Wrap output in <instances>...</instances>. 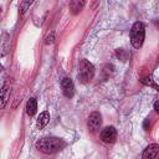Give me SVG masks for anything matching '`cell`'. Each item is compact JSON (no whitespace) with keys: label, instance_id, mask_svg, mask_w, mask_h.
Instances as JSON below:
<instances>
[{"label":"cell","instance_id":"5","mask_svg":"<svg viewBox=\"0 0 159 159\" xmlns=\"http://www.w3.org/2000/svg\"><path fill=\"white\" fill-rule=\"evenodd\" d=\"M101 139L104 143H114L117 139V129L114 127H106L101 132Z\"/></svg>","mask_w":159,"mask_h":159},{"label":"cell","instance_id":"12","mask_svg":"<svg viewBox=\"0 0 159 159\" xmlns=\"http://www.w3.org/2000/svg\"><path fill=\"white\" fill-rule=\"evenodd\" d=\"M31 4H32V1H22V2H20V12L24 14Z\"/></svg>","mask_w":159,"mask_h":159},{"label":"cell","instance_id":"14","mask_svg":"<svg viewBox=\"0 0 159 159\" xmlns=\"http://www.w3.org/2000/svg\"><path fill=\"white\" fill-rule=\"evenodd\" d=\"M53 41H55V34H53V32H51V34L46 37V43H47V45H50V43H53Z\"/></svg>","mask_w":159,"mask_h":159},{"label":"cell","instance_id":"2","mask_svg":"<svg viewBox=\"0 0 159 159\" xmlns=\"http://www.w3.org/2000/svg\"><path fill=\"white\" fill-rule=\"evenodd\" d=\"M144 37H145V26L143 22L137 21L133 24L132 29H130V43L134 48H139L142 47L143 42H144Z\"/></svg>","mask_w":159,"mask_h":159},{"label":"cell","instance_id":"4","mask_svg":"<svg viewBox=\"0 0 159 159\" xmlns=\"http://www.w3.org/2000/svg\"><path fill=\"white\" fill-rule=\"evenodd\" d=\"M102 124V116L99 112H92L88 117V122H87V125H88V129L91 132H96L97 129H99Z\"/></svg>","mask_w":159,"mask_h":159},{"label":"cell","instance_id":"10","mask_svg":"<svg viewBox=\"0 0 159 159\" xmlns=\"http://www.w3.org/2000/svg\"><path fill=\"white\" fill-rule=\"evenodd\" d=\"M36 111H37V102L35 98H30L26 103V113L31 117L36 113Z\"/></svg>","mask_w":159,"mask_h":159},{"label":"cell","instance_id":"11","mask_svg":"<svg viewBox=\"0 0 159 159\" xmlns=\"http://www.w3.org/2000/svg\"><path fill=\"white\" fill-rule=\"evenodd\" d=\"M83 6H84V1H71L70 2V9L72 10L73 14L80 12Z\"/></svg>","mask_w":159,"mask_h":159},{"label":"cell","instance_id":"13","mask_svg":"<svg viewBox=\"0 0 159 159\" xmlns=\"http://www.w3.org/2000/svg\"><path fill=\"white\" fill-rule=\"evenodd\" d=\"M117 56H118V57H120V60H122V61H125V58H127V53H125L122 48L117 50Z\"/></svg>","mask_w":159,"mask_h":159},{"label":"cell","instance_id":"8","mask_svg":"<svg viewBox=\"0 0 159 159\" xmlns=\"http://www.w3.org/2000/svg\"><path fill=\"white\" fill-rule=\"evenodd\" d=\"M158 153H159V145L157 143H152L144 149L142 154V159H155Z\"/></svg>","mask_w":159,"mask_h":159},{"label":"cell","instance_id":"15","mask_svg":"<svg viewBox=\"0 0 159 159\" xmlns=\"http://www.w3.org/2000/svg\"><path fill=\"white\" fill-rule=\"evenodd\" d=\"M154 111L159 114V101H157V102L154 103Z\"/></svg>","mask_w":159,"mask_h":159},{"label":"cell","instance_id":"6","mask_svg":"<svg viewBox=\"0 0 159 159\" xmlns=\"http://www.w3.org/2000/svg\"><path fill=\"white\" fill-rule=\"evenodd\" d=\"M61 86H62V92H63V94H65L67 98H72L73 94H75V86H73L72 80L68 78V77H65V78L61 81Z\"/></svg>","mask_w":159,"mask_h":159},{"label":"cell","instance_id":"1","mask_svg":"<svg viewBox=\"0 0 159 159\" xmlns=\"http://www.w3.org/2000/svg\"><path fill=\"white\" fill-rule=\"evenodd\" d=\"M36 148L45 154H53L60 152L61 149H63V147L66 145L65 140L57 137H46V138H41L36 142Z\"/></svg>","mask_w":159,"mask_h":159},{"label":"cell","instance_id":"3","mask_svg":"<svg viewBox=\"0 0 159 159\" xmlns=\"http://www.w3.org/2000/svg\"><path fill=\"white\" fill-rule=\"evenodd\" d=\"M94 76V67L93 65L88 61V60H82L80 62V66H78V80L81 83H87L89 82Z\"/></svg>","mask_w":159,"mask_h":159},{"label":"cell","instance_id":"9","mask_svg":"<svg viewBox=\"0 0 159 159\" xmlns=\"http://www.w3.org/2000/svg\"><path fill=\"white\" fill-rule=\"evenodd\" d=\"M48 120H50V113H48L47 111H45V112H42V113H40V116L37 117V122H36V127H37L39 129H42V128H45V127L47 125V123H48Z\"/></svg>","mask_w":159,"mask_h":159},{"label":"cell","instance_id":"7","mask_svg":"<svg viewBox=\"0 0 159 159\" xmlns=\"http://www.w3.org/2000/svg\"><path fill=\"white\" fill-rule=\"evenodd\" d=\"M10 93H11V86L9 82H5L1 87V91H0V106L1 108H5L6 103L9 102L10 99Z\"/></svg>","mask_w":159,"mask_h":159}]
</instances>
